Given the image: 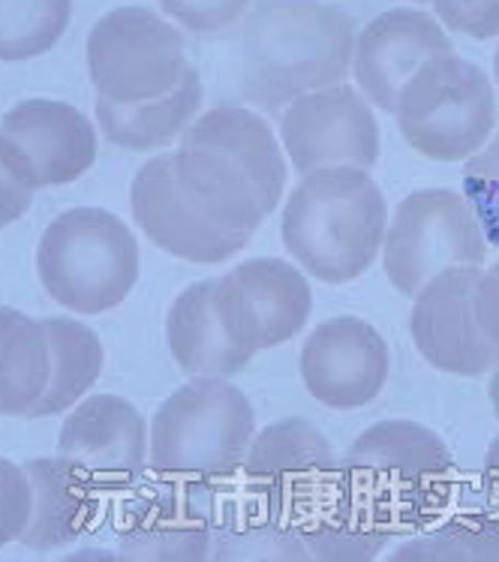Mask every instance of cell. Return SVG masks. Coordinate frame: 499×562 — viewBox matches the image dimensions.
Instances as JSON below:
<instances>
[{"label": "cell", "instance_id": "cell-1", "mask_svg": "<svg viewBox=\"0 0 499 562\" xmlns=\"http://www.w3.org/2000/svg\"><path fill=\"white\" fill-rule=\"evenodd\" d=\"M172 172L199 214L250 238L280 205L290 166L265 117L241 105H220L181 133Z\"/></svg>", "mask_w": 499, "mask_h": 562}, {"label": "cell", "instance_id": "cell-2", "mask_svg": "<svg viewBox=\"0 0 499 562\" xmlns=\"http://www.w3.org/2000/svg\"><path fill=\"white\" fill-rule=\"evenodd\" d=\"M238 43L245 100L265 112H283L304 93L347 79L355 22L319 0H256Z\"/></svg>", "mask_w": 499, "mask_h": 562}, {"label": "cell", "instance_id": "cell-3", "mask_svg": "<svg viewBox=\"0 0 499 562\" xmlns=\"http://www.w3.org/2000/svg\"><path fill=\"white\" fill-rule=\"evenodd\" d=\"M388 207L364 169L331 166L307 172L283 207V244L322 283L359 280L383 250Z\"/></svg>", "mask_w": 499, "mask_h": 562}, {"label": "cell", "instance_id": "cell-4", "mask_svg": "<svg viewBox=\"0 0 499 562\" xmlns=\"http://www.w3.org/2000/svg\"><path fill=\"white\" fill-rule=\"evenodd\" d=\"M347 479L395 532L424 529L452 508L454 460L433 430L392 418L367 427L349 448Z\"/></svg>", "mask_w": 499, "mask_h": 562}, {"label": "cell", "instance_id": "cell-5", "mask_svg": "<svg viewBox=\"0 0 499 562\" xmlns=\"http://www.w3.org/2000/svg\"><path fill=\"white\" fill-rule=\"evenodd\" d=\"M48 299L84 316L115 311L139 280V241L103 207H70L48 223L36 250Z\"/></svg>", "mask_w": 499, "mask_h": 562}, {"label": "cell", "instance_id": "cell-6", "mask_svg": "<svg viewBox=\"0 0 499 562\" xmlns=\"http://www.w3.org/2000/svg\"><path fill=\"white\" fill-rule=\"evenodd\" d=\"M256 437V415L226 376H196L157 409L151 467L174 479H226L245 463Z\"/></svg>", "mask_w": 499, "mask_h": 562}, {"label": "cell", "instance_id": "cell-7", "mask_svg": "<svg viewBox=\"0 0 499 562\" xmlns=\"http://www.w3.org/2000/svg\"><path fill=\"white\" fill-rule=\"evenodd\" d=\"M409 145L436 162L469 160L497 126L490 79L461 55H436L407 81L395 109Z\"/></svg>", "mask_w": 499, "mask_h": 562}, {"label": "cell", "instance_id": "cell-8", "mask_svg": "<svg viewBox=\"0 0 499 562\" xmlns=\"http://www.w3.org/2000/svg\"><path fill=\"white\" fill-rule=\"evenodd\" d=\"M190 67L178 27L141 7L109 12L88 36V72L97 100L117 109L166 100Z\"/></svg>", "mask_w": 499, "mask_h": 562}, {"label": "cell", "instance_id": "cell-9", "mask_svg": "<svg viewBox=\"0 0 499 562\" xmlns=\"http://www.w3.org/2000/svg\"><path fill=\"white\" fill-rule=\"evenodd\" d=\"M488 238L464 193L418 190L397 205L383 238L385 277L416 299L433 277L452 268H481Z\"/></svg>", "mask_w": 499, "mask_h": 562}, {"label": "cell", "instance_id": "cell-10", "mask_svg": "<svg viewBox=\"0 0 499 562\" xmlns=\"http://www.w3.org/2000/svg\"><path fill=\"white\" fill-rule=\"evenodd\" d=\"M280 145L302 175L331 166L367 172L379 160V124L367 97L340 81L283 109Z\"/></svg>", "mask_w": 499, "mask_h": 562}, {"label": "cell", "instance_id": "cell-11", "mask_svg": "<svg viewBox=\"0 0 499 562\" xmlns=\"http://www.w3.org/2000/svg\"><path fill=\"white\" fill-rule=\"evenodd\" d=\"M166 337L190 376H235L259 352L253 322L229 274L184 289L169 311Z\"/></svg>", "mask_w": 499, "mask_h": 562}, {"label": "cell", "instance_id": "cell-12", "mask_svg": "<svg viewBox=\"0 0 499 562\" xmlns=\"http://www.w3.org/2000/svg\"><path fill=\"white\" fill-rule=\"evenodd\" d=\"M302 382L328 409L349 413L379 397L388 382L392 356L371 322L334 316L316 325L302 346Z\"/></svg>", "mask_w": 499, "mask_h": 562}, {"label": "cell", "instance_id": "cell-13", "mask_svg": "<svg viewBox=\"0 0 499 562\" xmlns=\"http://www.w3.org/2000/svg\"><path fill=\"white\" fill-rule=\"evenodd\" d=\"M217 491L205 479L154 487L133 503L121 527V557L133 562H202L211 557Z\"/></svg>", "mask_w": 499, "mask_h": 562}, {"label": "cell", "instance_id": "cell-14", "mask_svg": "<svg viewBox=\"0 0 499 562\" xmlns=\"http://www.w3.org/2000/svg\"><path fill=\"white\" fill-rule=\"evenodd\" d=\"M481 268H452L433 277L412 304V344L430 368L454 376H481L499 364V349L488 344L473 313Z\"/></svg>", "mask_w": 499, "mask_h": 562}, {"label": "cell", "instance_id": "cell-15", "mask_svg": "<svg viewBox=\"0 0 499 562\" xmlns=\"http://www.w3.org/2000/svg\"><path fill=\"white\" fill-rule=\"evenodd\" d=\"M129 205L139 229L160 250L193 265H220L247 247V235L214 226L174 181L172 154L154 157L133 178Z\"/></svg>", "mask_w": 499, "mask_h": 562}, {"label": "cell", "instance_id": "cell-16", "mask_svg": "<svg viewBox=\"0 0 499 562\" xmlns=\"http://www.w3.org/2000/svg\"><path fill=\"white\" fill-rule=\"evenodd\" d=\"M449 52H454L452 40L433 15L400 7L376 15L355 36L352 72L367 103L395 115L400 93L421 69V64Z\"/></svg>", "mask_w": 499, "mask_h": 562}, {"label": "cell", "instance_id": "cell-17", "mask_svg": "<svg viewBox=\"0 0 499 562\" xmlns=\"http://www.w3.org/2000/svg\"><path fill=\"white\" fill-rule=\"evenodd\" d=\"M343 470L334 448L310 422L283 418L256 434L245 458L247 482L265 487L286 515V524L302 515Z\"/></svg>", "mask_w": 499, "mask_h": 562}, {"label": "cell", "instance_id": "cell-18", "mask_svg": "<svg viewBox=\"0 0 499 562\" xmlns=\"http://www.w3.org/2000/svg\"><path fill=\"white\" fill-rule=\"evenodd\" d=\"M0 136L15 142L34 169L36 187L79 181L97 160V133L70 103L24 100L0 121Z\"/></svg>", "mask_w": 499, "mask_h": 562}, {"label": "cell", "instance_id": "cell-19", "mask_svg": "<svg viewBox=\"0 0 499 562\" xmlns=\"http://www.w3.org/2000/svg\"><path fill=\"white\" fill-rule=\"evenodd\" d=\"M58 451L79 460L100 482H129L148 460V425L139 409L117 394H93L76 403L64 422Z\"/></svg>", "mask_w": 499, "mask_h": 562}, {"label": "cell", "instance_id": "cell-20", "mask_svg": "<svg viewBox=\"0 0 499 562\" xmlns=\"http://www.w3.org/2000/svg\"><path fill=\"white\" fill-rule=\"evenodd\" d=\"M397 532L376 517L340 470L302 515L292 520V541L302 562H371Z\"/></svg>", "mask_w": 499, "mask_h": 562}, {"label": "cell", "instance_id": "cell-21", "mask_svg": "<svg viewBox=\"0 0 499 562\" xmlns=\"http://www.w3.org/2000/svg\"><path fill=\"white\" fill-rule=\"evenodd\" d=\"M34 508L22 544L36 553L58 551L82 539L100 515V479L72 458H39L24 463Z\"/></svg>", "mask_w": 499, "mask_h": 562}, {"label": "cell", "instance_id": "cell-22", "mask_svg": "<svg viewBox=\"0 0 499 562\" xmlns=\"http://www.w3.org/2000/svg\"><path fill=\"white\" fill-rule=\"evenodd\" d=\"M229 280L238 289L247 316L253 322L259 352L290 344L310 319L314 292L307 277L295 265L262 256L235 265Z\"/></svg>", "mask_w": 499, "mask_h": 562}, {"label": "cell", "instance_id": "cell-23", "mask_svg": "<svg viewBox=\"0 0 499 562\" xmlns=\"http://www.w3.org/2000/svg\"><path fill=\"white\" fill-rule=\"evenodd\" d=\"M199 109H202V79L199 69L190 67L178 91L157 103L117 109L97 100V121L103 126L105 138L117 148L154 150L181 136L196 121Z\"/></svg>", "mask_w": 499, "mask_h": 562}, {"label": "cell", "instance_id": "cell-24", "mask_svg": "<svg viewBox=\"0 0 499 562\" xmlns=\"http://www.w3.org/2000/svg\"><path fill=\"white\" fill-rule=\"evenodd\" d=\"M52 356L43 322L0 307V415H31L46 394Z\"/></svg>", "mask_w": 499, "mask_h": 562}, {"label": "cell", "instance_id": "cell-25", "mask_svg": "<svg viewBox=\"0 0 499 562\" xmlns=\"http://www.w3.org/2000/svg\"><path fill=\"white\" fill-rule=\"evenodd\" d=\"M43 331L48 337L52 376L46 394L31 409V418H46L72 409L97 385L105 361L100 337L82 322L55 316V319H43Z\"/></svg>", "mask_w": 499, "mask_h": 562}, {"label": "cell", "instance_id": "cell-26", "mask_svg": "<svg viewBox=\"0 0 499 562\" xmlns=\"http://www.w3.org/2000/svg\"><path fill=\"white\" fill-rule=\"evenodd\" d=\"M392 562H499V515L490 508L442 512L397 548Z\"/></svg>", "mask_w": 499, "mask_h": 562}, {"label": "cell", "instance_id": "cell-27", "mask_svg": "<svg viewBox=\"0 0 499 562\" xmlns=\"http://www.w3.org/2000/svg\"><path fill=\"white\" fill-rule=\"evenodd\" d=\"M72 0H0V60H31L58 46Z\"/></svg>", "mask_w": 499, "mask_h": 562}, {"label": "cell", "instance_id": "cell-28", "mask_svg": "<svg viewBox=\"0 0 499 562\" xmlns=\"http://www.w3.org/2000/svg\"><path fill=\"white\" fill-rule=\"evenodd\" d=\"M464 195L488 238V247H499V133L466 160Z\"/></svg>", "mask_w": 499, "mask_h": 562}, {"label": "cell", "instance_id": "cell-29", "mask_svg": "<svg viewBox=\"0 0 499 562\" xmlns=\"http://www.w3.org/2000/svg\"><path fill=\"white\" fill-rule=\"evenodd\" d=\"M36 190L39 187L34 181V169L22 148L7 136H0V229L27 214V207L34 205Z\"/></svg>", "mask_w": 499, "mask_h": 562}, {"label": "cell", "instance_id": "cell-30", "mask_svg": "<svg viewBox=\"0 0 499 562\" xmlns=\"http://www.w3.org/2000/svg\"><path fill=\"white\" fill-rule=\"evenodd\" d=\"M253 0H160L169 19L193 34H220L247 15Z\"/></svg>", "mask_w": 499, "mask_h": 562}, {"label": "cell", "instance_id": "cell-31", "mask_svg": "<svg viewBox=\"0 0 499 562\" xmlns=\"http://www.w3.org/2000/svg\"><path fill=\"white\" fill-rule=\"evenodd\" d=\"M31 508H34V494L24 467L0 458V548L22 539L31 520Z\"/></svg>", "mask_w": 499, "mask_h": 562}, {"label": "cell", "instance_id": "cell-32", "mask_svg": "<svg viewBox=\"0 0 499 562\" xmlns=\"http://www.w3.org/2000/svg\"><path fill=\"white\" fill-rule=\"evenodd\" d=\"M433 10L457 34L473 40L499 36V0H430Z\"/></svg>", "mask_w": 499, "mask_h": 562}, {"label": "cell", "instance_id": "cell-33", "mask_svg": "<svg viewBox=\"0 0 499 562\" xmlns=\"http://www.w3.org/2000/svg\"><path fill=\"white\" fill-rule=\"evenodd\" d=\"M473 313L488 344L499 349V262L478 274L476 292H473Z\"/></svg>", "mask_w": 499, "mask_h": 562}, {"label": "cell", "instance_id": "cell-34", "mask_svg": "<svg viewBox=\"0 0 499 562\" xmlns=\"http://www.w3.org/2000/svg\"><path fill=\"white\" fill-rule=\"evenodd\" d=\"M481 484H485V496H488V508L499 515V437L490 442L488 458H485V470H481Z\"/></svg>", "mask_w": 499, "mask_h": 562}, {"label": "cell", "instance_id": "cell-35", "mask_svg": "<svg viewBox=\"0 0 499 562\" xmlns=\"http://www.w3.org/2000/svg\"><path fill=\"white\" fill-rule=\"evenodd\" d=\"M490 403H494V409H497V418H499V364L494 368V376H490Z\"/></svg>", "mask_w": 499, "mask_h": 562}, {"label": "cell", "instance_id": "cell-36", "mask_svg": "<svg viewBox=\"0 0 499 562\" xmlns=\"http://www.w3.org/2000/svg\"><path fill=\"white\" fill-rule=\"evenodd\" d=\"M494 79H497V88H499V48H497V58H494Z\"/></svg>", "mask_w": 499, "mask_h": 562}, {"label": "cell", "instance_id": "cell-37", "mask_svg": "<svg viewBox=\"0 0 499 562\" xmlns=\"http://www.w3.org/2000/svg\"><path fill=\"white\" fill-rule=\"evenodd\" d=\"M418 3H424V0H418Z\"/></svg>", "mask_w": 499, "mask_h": 562}]
</instances>
